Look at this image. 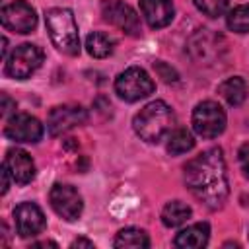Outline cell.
I'll list each match as a JSON object with an SVG mask.
<instances>
[{
    "label": "cell",
    "instance_id": "1",
    "mask_svg": "<svg viewBox=\"0 0 249 249\" xmlns=\"http://www.w3.org/2000/svg\"><path fill=\"white\" fill-rule=\"evenodd\" d=\"M183 169L185 183L195 198H198L210 210H218L224 206L230 195V187L222 148L204 150L202 154L189 160Z\"/></svg>",
    "mask_w": 249,
    "mask_h": 249
},
{
    "label": "cell",
    "instance_id": "2",
    "mask_svg": "<svg viewBox=\"0 0 249 249\" xmlns=\"http://www.w3.org/2000/svg\"><path fill=\"white\" fill-rule=\"evenodd\" d=\"M132 126H134V132L142 140H146L150 144H158L175 126V113L171 111V107L165 101L156 99V101L144 105L134 115Z\"/></svg>",
    "mask_w": 249,
    "mask_h": 249
},
{
    "label": "cell",
    "instance_id": "3",
    "mask_svg": "<svg viewBox=\"0 0 249 249\" xmlns=\"http://www.w3.org/2000/svg\"><path fill=\"white\" fill-rule=\"evenodd\" d=\"M45 25L49 31V37L53 45L68 54L76 56L80 54V35H78V23L74 19L72 10L68 8H51L45 12Z\"/></svg>",
    "mask_w": 249,
    "mask_h": 249
},
{
    "label": "cell",
    "instance_id": "4",
    "mask_svg": "<svg viewBox=\"0 0 249 249\" xmlns=\"http://www.w3.org/2000/svg\"><path fill=\"white\" fill-rule=\"evenodd\" d=\"M156 84L150 78V74L140 66H128L124 72H121L115 80V91L124 101H138L148 97L154 91Z\"/></svg>",
    "mask_w": 249,
    "mask_h": 249
},
{
    "label": "cell",
    "instance_id": "5",
    "mask_svg": "<svg viewBox=\"0 0 249 249\" xmlns=\"http://www.w3.org/2000/svg\"><path fill=\"white\" fill-rule=\"evenodd\" d=\"M41 62H43V51L37 45L23 43V45H18L12 51V54L6 58L4 72L6 76L16 80H27L41 66Z\"/></svg>",
    "mask_w": 249,
    "mask_h": 249
},
{
    "label": "cell",
    "instance_id": "6",
    "mask_svg": "<svg viewBox=\"0 0 249 249\" xmlns=\"http://www.w3.org/2000/svg\"><path fill=\"white\" fill-rule=\"evenodd\" d=\"M193 128L202 138H216L226 128V113L216 101H200L193 111Z\"/></svg>",
    "mask_w": 249,
    "mask_h": 249
},
{
    "label": "cell",
    "instance_id": "7",
    "mask_svg": "<svg viewBox=\"0 0 249 249\" xmlns=\"http://www.w3.org/2000/svg\"><path fill=\"white\" fill-rule=\"evenodd\" d=\"M49 200H51L53 210L66 222H74L82 216L84 202H82L80 193L72 185H64V183L53 185V189L49 193Z\"/></svg>",
    "mask_w": 249,
    "mask_h": 249
},
{
    "label": "cell",
    "instance_id": "8",
    "mask_svg": "<svg viewBox=\"0 0 249 249\" xmlns=\"http://www.w3.org/2000/svg\"><path fill=\"white\" fill-rule=\"evenodd\" d=\"M0 19H2V25L14 33L25 35L37 27V14L33 6L27 4L25 0H16L12 4H6L0 12Z\"/></svg>",
    "mask_w": 249,
    "mask_h": 249
},
{
    "label": "cell",
    "instance_id": "9",
    "mask_svg": "<svg viewBox=\"0 0 249 249\" xmlns=\"http://www.w3.org/2000/svg\"><path fill=\"white\" fill-rule=\"evenodd\" d=\"M101 14H103L105 21L113 23L115 27L124 31L126 35H132V37L140 35V19L128 4H124L121 0H103L101 2Z\"/></svg>",
    "mask_w": 249,
    "mask_h": 249
},
{
    "label": "cell",
    "instance_id": "10",
    "mask_svg": "<svg viewBox=\"0 0 249 249\" xmlns=\"http://www.w3.org/2000/svg\"><path fill=\"white\" fill-rule=\"evenodd\" d=\"M4 134H6V138H10L14 142L35 144L43 136V124L39 123V119L27 115V113H18L8 119L6 126H4Z\"/></svg>",
    "mask_w": 249,
    "mask_h": 249
},
{
    "label": "cell",
    "instance_id": "11",
    "mask_svg": "<svg viewBox=\"0 0 249 249\" xmlns=\"http://www.w3.org/2000/svg\"><path fill=\"white\" fill-rule=\"evenodd\" d=\"M88 121V113L84 107L80 105H58L53 107L47 119V128L51 132V136H58L64 134L66 130L84 124Z\"/></svg>",
    "mask_w": 249,
    "mask_h": 249
},
{
    "label": "cell",
    "instance_id": "12",
    "mask_svg": "<svg viewBox=\"0 0 249 249\" xmlns=\"http://www.w3.org/2000/svg\"><path fill=\"white\" fill-rule=\"evenodd\" d=\"M14 222H16V230H18L19 237H35L47 226L45 214L35 202L18 204L14 210Z\"/></svg>",
    "mask_w": 249,
    "mask_h": 249
},
{
    "label": "cell",
    "instance_id": "13",
    "mask_svg": "<svg viewBox=\"0 0 249 249\" xmlns=\"http://www.w3.org/2000/svg\"><path fill=\"white\" fill-rule=\"evenodd\" d=\"M4 165L8 167L12 181H16L18 185H27L35 177V163H33L31 156L21 148L8 150L6 158H4Z\"/></svg>",
    "mask_w": 249,
    "mask_h": 249
},
{
    "label": "cell",
    "instance_id": "14",
    "mask_svg": "<svg viewBox=\"0 0 249 249\" xmlns=\"http://www.w3.org/2000/svg\"><path fill=\"white\" fill-rule=\"evenodd\" d=\"M140 12L152 29H161L171 23L175 8L171 0H140Z\"/></svg>",
    "mask_w": 249,
    "mask_h": 249
},
{
    "label": "cell",
    "instance_id": "15",
    "mask_svg": "<svg viewBox=\"0 0 249 249\" xmlns=\"http://www.w3.org/2000/svg\"><path fill=\"white\" fill-rule=\"evenodd\" d=\"M210 237V228L206 222H198L193 226H187L185 230H181L175 237V245L183 247V249H200L208 243Z\"/></svg>",
    "mask_w": 249,
    "mask_h": 249
},
{
    "label": "cell",
    "instance_id": "16",
    "mask_svg": "<svg viewBox=\"0 0 249 249\" xmlns=\"http://www.w3.org/2000/svg\"><path fill=\"white\" fill-rule=\"evenodd\" d=\"M218 91L220 95L230 103V105H241L247 97V84L243 78L239 76H231L228 80H224L220 86H218Z\"/></svg>",
    "mask_w": 249,
    "mask_h": 249
},
{
    "label": "cell",
    "instance_id": "17",
    "mask_svg": "<svg viewBox=\"0 0 249 249\" xmlns=\"http://www.w3.org/2000/svg\"><path fill=\"white\" fill-rule=\"evenodd\" d=\"M191 214H193L191 212V206H187L181 200H171L161 210V222L167 228H177V226L185 224L191 218Z\"/></svg>",
    "mask_w": 249,
    "mask_h": 249
},
{
    "label": "cell",
    "instance_id": "18",
    "mask_svg": "<svg viewBox=\"0 0 249 249\" xmlns=\"http://www.w3.org/2000/svg\"><path fill=\"white\" fill-rule=\"evenodd\" d=\"M113 245L123 247V249H140V247H150V239H148V233L144 230L124 228L117 233Z\"/></svg>",
    "mask_w": 249,
    "mask_h": 249
},
{
    "label": "cell",
    "instance_id": "19",
    "mask_svg": "<svg viewBox=\"0 0 249 249\" xmlns=\"http://www.w3.org/2000/svg\"><path fill=\"white\" fill-rule=\"evenodd\" d=\"M113 47H115V41L107 35V33H101V31H93L86 37V49L88 53L93 56V58H105L113 53Z\"/></svg>",
    "mask_w": 249,
    "mask_h": 249
},
{
    "label": "cell",
    "instance_id": "20",
    "mask_svg": "<svg viewBox=\"0 0 249 249\" xmlns=\"http://www.w3.org/2000/svg\"><path fill=\"white\" fill-rule=\"evenodd\" d=\"M193 146H195V138H193L191 130H187V128H175L173 132H169L167 152L171 156H181V154L193 150Z\"/></svg>",
    "mask_w": 249,
    "mask_h": 249
},
{
    "label": "cell",
    "instance_id": "21",
    "mask_svg": "<svg viewBox=\"0 0 249 249\" xmlns=\"http://www.w3.org/2000/svg\"><path fill=\"white\" fill-rule=\"evenodd\" d=\"M226 23L235 33H249V4H241L230 10Z\"/></svg>",
    "mask_w": 249,
    "mask_h": 249
},
{
    "label": "cell",
    "instance_id": "22",
    "mask_svg": "<svg viewBox=\"0 0 249 249\" xmlns=\"http://www.w3.org/2000/svg\"><path fill=\"white\" fill-rule=\"evenodd\" d=\"M193 2H195L196 10L202 12L204 16H208V18L222 16L230 6V0H193Z\"/></svg>",
    "mask_w": 249,
    "mask_h": 249
},
{
    "label": "cell",
    "instance_id": "23",
    "mask_svg": "<svg viewBox=\"0 0 249 249\" xmlns=\"http://www.w3.org/2000/svg\"><path fill=\"white\" fill-rule=\"evenodd\" d=\"M154 70L158 72V76H160L163 82H175V80H177V72H175L171 66H167L165 62H161V60L154 62Z\"/></svg>",
    "mask_w": 249,
    "mask_h": 249
},
{
    "label": "cell",
    "instance_id": "24",
    "mask_svg": "<svg viewBox=\"0 0 249 249\" xmlns=\"http://www.w3.org/2000/svg\"><path fill=\"white\" fill-rule=\"evenodd\" d=\"M237 160H239V165H241V171L243 175L249 179V144H243L237 152Z\"/></svg>",
    "mask_w": 249,
    "mask_h": 249
},
{
    "label": "cell",
    "instance_id": "25",
    "mask_svg": "<svg viewBox=\"0 0 249 249\" xmlns=\"http://www.w3.org/2000/svg\"><path fill=\"white\" fill-rule=\"evenodd\" d=\"M0 175H2V195H6L8 193V189H10V179H12V175H10V171H8V167L2 163V171H0Z\"/></svg>",
    "mask_w": 249,
    "mask_h": 249
},
{
    "label": "cell",
    "instance_id": "26",
    "mask_svg": "<svg viewBox=\"0 0 249 249\" xmlns=\"http://www.w3.org/2000/svg\"><path fill=\"white\" fill-rule=\"evenodd\" d=\"M12 109H16V101H12V99H10L6 93H2V115L6 117V115L12 111Z\"/></svg>",
    "mask_w": 249,
    "mask_h": 249
},
{
    "label": "cell",
    "instance_id": "27",
    "mask_svg": "<svg viewBox=\"0 0 249 249\" xmlns=\"http://www.w3.org/2000/svg\"><path fill=\"white\" fill-rule=\"evenodd\" d=\"M70 247H72V249H76V247H86V249H93V241H89V239H86V237H78V239H74V241L70 243Z\"/></svg>",
    "mask_w": 249,
    "mask_h": 249
},
{
    "label": "cell",
    "instance_id": "28",
    "mask_svg": "<svg viewBox=\"0 0 249 249\" xmlns=\"http://www.w3.org/2000/svg\"><path fill=\"white\" fill-rule=\"evenodd\" d=\"M33 247H58L54 241H39V243H33Z\"/></svg>",
    "mask_w": 249,
    "mask_h": 249
}]
</instances>
